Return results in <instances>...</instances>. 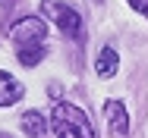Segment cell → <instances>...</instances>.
<instances>
[{
	"label": "cell",
	"instance_id": "6da1fadb",
	"mask_svg": "<svg viewBox=\"0 0 148 138\" xmlns=\"http://www.w3.org/2000/svg\"><path fill=\"white\" fill-rule=\"evenodd\" d=\"M51 129L57 138H95V129H91L88 116L73 107V104H54L51 110Z\"/></svg>",
	"mask_w": 148,
	"mask_h": 138
},
{
	"label": "cell",
	"instance_id": "7a4b0ae2",
	"mask_svg": "<svg viewBox=\"0 0 148 138\" xmlns=\"http://www.w3.org/2000/svg\"><path fill=\"white\" fill-rule=\"evenodd\" d=\"M10 41L16 50H35V47H47V25L35 16H25L10 28Z\"/></svg>",
	"mask_w": 148,
	"mask_h": 138
},
{
	"label": "cell",
	"instance_id": "3957f363",
	"mask_svg": "<svg viewBox=\"0 0 148 138\" xmlns=\"http://www.w3.org/2000/svg\"><path fill=\"white\" fill-rule=\"evenodd\" d=\"M41 13H44V16H47L63 35H69V38H82V16H79L73 6L57 3V0H44V3H41Z\"/></svg>",
	"mask_w": 148,
	"mask_h": 138
},
{
	"label": "cell",
	"instance_id": "277c9868",
	"mask_svg": "<svg viewBox=\"0 0 148 138\" xmlns=\"http://www.w3.org/2000/svg\"><path fill=\"white\" fill-rule=\"evenodd\" d=\"M104 116H107L110 135L123 138L126 132H129V113H126V107H123L120 101H107V104H104Z\"/></svg>",
	"mask_w": 148,
	"mask_h": 138
},
{
	"label": "cell",
	"instance_id": "5b68a950",
	"mask_svg": "<svg viewBox=\"0 0 148 138\" xmlns=\"http://www.w3.org/2000/svg\"><path fill=\"white\" fill-rule=\"evenodd\" d=\"M22 94H25L22 82H19V79H13L10 72H3V69H0V107H10V104L22 101Z\"/></svg>",
	"mask_w": 148,
	"mask_h": 138
},
{
	"label": "cell",
	"instance_id": "8992f818",
	"mask_svg": "<svg viewBox=\"0 0 148 138\" xmlns=\"http://www.w3.org/2000/svg\"><path fill=\"white\" fill-rule=\"evenodd\" d=\"M22 129H25L29 138H47V119H44V113L25 110L22 113Z\"/></svg>",
	"mask_w": 148,
	"mask_h": 138
},
{
	"label": "cell",
	"instance_id": "52a82bcc",
	"mask_svg": "<svg viewBox=\"0 0 148 138\" xmlns=\"http://www.w3.org/2000/svg\"><path fill=\"white\" fill-rule=\"evenodd\" d=\"M117 63H120L117 50H114V47H104V50L98 54V66H95V69H98L101 79H110V75L117 72Z\"/></svg>",
	"mask_w": 148,
	"mask_h": 138
},
{
	"label": "cell",
	"instance_id": "ba28073f",
	"mask_svg": "<svg viewBox=\"0 0 148 138\" xmlns=\"http://www.w3.org/2000/svg\"><path fill=\"white\" fill-rule=\"evenodd\" d=\"M44 54H47V47H35V50H16V56H19V63H22V66H38V63L44 60Z\"/></svg>",
	"mask_w": 148,
	"mask_h": 138
},
{
	"label": "cell",
	"instance_id": "9c48e42d",
	"mask_svg": "<svg viewBox=\"0 0 148 138\" xmlns=\"http://www.w3.org/2000/svg\"><path fill=\"white\" fill-rule=\"evenodd\" d=\"M129 6H132L136 13H142V16L148 19V0H129Z\"/></svg>",
	"mask_w": 148,
	"mask_h": 138
},
{
	"label": "cell",
	"instance_id": "30bf717a",
	"mask_svg": "<svg viewBox=\"0 0 148 138\" xmlns=\"http://www.w3.org/2000/svg\"><path fill=\"white\" fill-rule=\"evenodd\" d=\"M0 138H6V135H0Z\"/></svg>",
	"mask_w": 148,
	"mask_h": 138
}]
</instances>
